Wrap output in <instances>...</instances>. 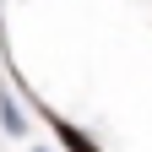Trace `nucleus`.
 <instances>
[{"instance_id":"nucleus-1","label":"nucleus","mask_w":152,"mask_h":152,"mask_svg":"<svg viewBox=\"0 0 152 152\" xmlns=\"http://www.w3.org/2000/svg\"><path fill=\"white\" fill-rule=\"evenodd\" d=\"M49 125H54V136H60V141H65L71 152H98V147H92V141H87V136H82V130H76V125H65L60 114H49Z\"/></svg>"},{"instance_id":"nucleus-2","label":"nucleus","mask_w":152,"mask_h":152,"mask_svg":"<svg viewBox=\"0 0 152 152\" xmlns=\"http://www.w3.org/2000/svg\"><path fill=\"white\" fill-rule=\"evenodd\" d=\"M0 125H6L11 136H22V130H27V125H22V109H16V103L6 98V92H0Z\"/></svg>"}]
</instances>
